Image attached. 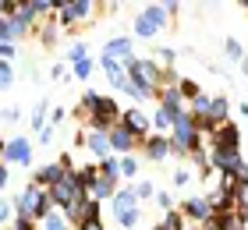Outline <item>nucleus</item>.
<instances>
[{
  "mask_svg": "<svg viewBox=\"0 0 248 230\" xmlns=\"http://www.w3.org/2000/svg\"><path fill=\"white\" fill-rule=\"evenodd\" d=\"M78 107L89 113V124H85V128H93V131L110 135V128H117V124H121V107H117L110 96H99L96 89L82 92V103H78Z\"/></svg>",
  "mask_w": 248,
  "mask_h": 230,
  "instance_id": "nucleus-1",
  "label": "nucleus"
},
{
  "mask_svg": "<svg viewBox=\"0 0 248 230\" xmlns=\"http://www.w3.org/2000/svg\"><path fill=\"white\" fill-rule=\"evenodd\" d=\"M160 75H163V67L153 61H145V57H135V61L128 64V78H131V85L139 89V99H156V92H160Z\"/></svg>",
  "mask_w": 248,
  "mask_h": 230,
  "instance_id": "nucleus-2",
  "label": "nucleus"
},
{
  "mask_svg": "<svg viewBox=\"0 0 248 230\" xmlns=\"http://www.w3.org/2000/svg\"><path fill=\"white\" fill-rule=\"evenodd\" d=\"M199 149H206V138L195 131L191 113H181V117L174 121V128H170V156H191V153H199Z\"/></svg>",
  "mask_w": 248,
  "mask_h": 230,
  "instance_id": "nucleus-3",
  "label": "nucleus"
},
{
  "mask_svg": "<svg viewBox=\"0 0 248 230\" xmlns=\"http://www.w3.org/2000/svg\"><path fill=\"white\" fill-rule=\"evenodd\" d=\"M53 205H50V191H43L39 184H29L25 191L15 199V216H32V220H43V216H50Z\"/></svg>",
  "mask_w": 248,
  "mask_h": 230,
  "instance_id": "nucleus-4",
  "label": "nucleus"
},
{
  "mask_svg": "<svg viewBox=\"0 0 248 230\" xmlns=\"http://www.w3.org/2000/svg\"><path fill=\"white\" fill-rule=\"evenodd\" d=\"M78 199H85V191H82V184H78L75 170H67V174L50 188V205H53V213H67Z\"/></svg>",
  "mask_w": 248,
  "mask_h": 230,
  "instance_id": "nucleus-5",
  "label": "nucleus"
},
{
  "mask_svg": "<svg viewBox=\"0 0 248 230\" xmlns=\"http://www.w3.org/2000/svg\"><path fill=\"white\" fill-rule=\"evenodd\" d=\"M75 145H78V149H85V153H93V163H103V159H110V156H114V149H110V135H103V131H93V128L78 131Z\"/></svg>",
  "mask_w": 248,
  "mask_h": 230,
  "instance_id": "nucleus-6",
  "label": "nucleus"
},
{
  "mask_svg": "<svg viewBox=\"0 0 248 230\" xmlns=\"http://www.w3.org/2000/svg\"><path fill=\"white\" fill-rule=\"evenodd\" d=\"M93 11H96L93 0H61V7H57V21H61L64 29H75V25H82V21L93 18Z\"/></svg>",
  "mask_w": 248,
  "mask_h": 230,
  "instance_id": "nucleus-7",
  "label": "nucleus"
},
{
  "mask_svg": "<svg viewBox=\"0 0 248 230\" xmlns=\"http://www.w3.org/2000/svg\"><path fill=\"white\" fill-rule=\"evenodd\" d=\"M206 145L209 149H227V153H241V131H238V124H217L213 128V135L206 138Z\"/></svg>",
  "mask_w": 248,
  "mask_h": 230,
  "instance_id": "nucleus-8",
  "label": "nucleus"
},
{
  "mask_svg": "<svg viewBox=\"0 0 248 230\" xmlns=\"http://www.w3.org/2000/svg\"><path fill=\"white\" fill-rule=\"evenodd\" d=\"M121 124L128 128L135 138H149L153 135V121L145 117V113L139 110V107H131V110H121Z\"/></svg>",
  "mask_w": 248,
  "mask_h": 230,
  "instance_id": "nucleus-9",
  "label": "nucleus"
},
{
  "mask_svg": "<svg viewBox=\"0 0 248 230\" xmlns=\"http://www.w3.org/2000/svg\"><path fill=\"white\" fill-rule=\"evenodd\" d=\"M4 163H15V167H29L32 163V142L29 138H7Z\"/></svg>",
  "mask_w": 248,
  "mask_h": 230,
  "instance_id": "nucleus-10",
  "label": "nucleus"
},
{
  "mask_svg": "<svg viewBox=\"0 0 248 230\" xmlns=\"http://www.w3.org/2000/svg\"><path fill=\"white\" fill-rule=\"evenodd\" d=\"M139 145H142V138H135L128 128H124V124L110 128V149H114V153H121V156H131Z\"/></svg>",
  "mask_w": 248,
  "mask_h": 230,
  "instance_id": "nucleus-11",
  "label": "nucleus"
},
{
  "mask_svg": "<svg viewBox=\"0 0 248 230\" xmlns=\"http://www.w3.org/2000/svg\"><path fill=\"white\" fill-rule=\"evenodd\" d=\"M103 57H110V61H117V64L128 67V64L135 61V43L124 39V36H117V39H110V43L103 46Z\"/></svg>",
  "mask_w": 248,
  "mask_h": 230,
  "instance_id": "nucleus-12",
  "label": "nucleus"
},
{
  "mask_svg": "<svg viewBox=\"0 0 248 230\" xmlns=\"http://www.w3.org/2000/svg\"><path fill=\"white\" fill-rule=\"evenodd\" d=\"M156 99H160V110H167L174 121L181 117V113H188V107H185V96L177 92V85H170V89H160V92H156Z\"/></svg>",
  "mask_w": 248,
  "mask_h": 230,
  "instance_id": "nucleus-13",
  "label": "nucleus"
},
{
  "mask_svg": "<svg viewBox=\"0 0 248 230\" xmlns=\"http://www.w3.org/2000/svg\"><path fill=\"white\" fill-rule=\"evenodd\" d=\"M181 216L188 223H195V227H202L213 216V209H209V202H206V195H202V199H188L185 205H181Z\"/></svg>",
  "mask_w": 248,
  "mask_h": 230,
  "instance_id": "nucleus-14",
  "label": "nucleus"
},
{
  "mask_svg": "<svg viewBox=\"0 0 248 230\" xmlns=\"http://www.w3.org/2000/svg\"><path fill=\"white\" fill-rule=\"evenodd\" d=\"M142 149H145V156H149L153 163H160V159L170 156V135H149V138H142Z\"/></svg>",
  "mask_w": 248,
  "mask_h": 230,
  "instance_id": "nucleus-15",
  "label": "nucleus"
},
{
  "mask_svg": "<svg viewBox=\"0 0 248 230\" xmlns=\"http://www.w3.org/2000/svg\"><path fill=\"white\" fill-rule=\"evenodd\" d=\"M114 195H117V184L107 181V177H96V181L85 188V199H93V202H110Z\"/></svg>",
  "mask_w": 248,
  "mask_h": 230,
  "instance_id": "nucleus-16",
  "label": "nucleus"
},
{
  "mask_svg": "<svg viewBox=\"0 0 248 230\" xmlns=\"http://www.w3.org/2000/svg\"><path fill=\"white\" fill-rule=\"evenodd\" d=\"M99 64H103V71L110 78V85H114L117 92H124V85H128V67L117 64V61H110V57H99Z\"/></svg>",
  "mask_w": 248,
  "mask_h": 230,
  "instance_id": "nucleus-17",
  "label": "nucleus"
},
{
  "mask_svg": "<svg viewBox=\"0 0 248 230\" xmlns=\"http://www.w3.org/2000/svg\"><path fill=\"white\" fill-rule=\"evenodd\" d=\"M64 174H67V170H64L61 163H46V167H39V174H36V177H32V184H39V188H43V191H50V188H53V184H57V181L64 177Z\"/></svg>",
  "mask_w": 248,
  "mask_h": 230,
  "instance_id": "nucleus-18",
  "label": "nucleus"
},
{
  "mask_svg": "<svg viewBox=\"0 0 248 230\" xmlns=\"http://www.w3.org/2000/svg\"><path fill=\"white\" fill-rule=\"evenodd\" d=\"M217 227H220V230H248V213H241V209L220 213V216H217Z\"/></svg>",
  "mask_w": 248,
  "mask_h": 230,
  "instance_id": "nucleus-19",
  "label": "nucleus"
},
{
  "mask_svg": "<svg viewBox=\"0 0 248 230\" xmlns=\"http://www.w3.org/2000/svg\"><path fill=\"white\" fill-rule=\"evenodd\" d=\"M206 117H209L213 124H227V117H231L227 96H209V113H206Z\"/></svg>",
  "mask_w": 248,
  "mask_h": 230,
  "instance_id": "nucleus-20",
  "label": "nucleus"
},
{
  "mask_svg": "<svg viewBox=\"0 0 248 230\" xmlns=\"http://www.w3.org/2000/svg\"><path fill=\"white\" fill-rule=\"evenodd\" d=\"M142 18L149 21L156 32H160V29L167 25V18H170V15H167V4H145V7H142Z\"/></svg>",
  "mask_w": 248,
  "mask_h": 230,
  "instance_id": "nucleus-21",
  "label": "nucleus"
},
{
  "mask_svg": "<svg viewBox=\"0 0 248 230\" xmlns=\"http://www.w3.org/2000/svg\"><path fill=\"white\" fill-rule=\"evenodd\" d=\"M15 18L21 21L25 29H32L39 21V11H36V0H18V11H15Z\"/></svg>",
  "mask_w": 248,
  "mask_h": 230,
  "instance_id": "nucleus-22",
  "label": "nucleus"
},
{
  "mask_svg": "<svg viewBox=\"0 0 248 230\" xmlns=\"http://www.w3.org/2000/svg\"><path fill=\"white\" fill-rule=\"evenodd\" d=\"M110 205H114V213L117 209H139V199H135V188H117V195L110 199Z\"/></svg>",
  "mask_w": 248,
  "mask_h": 230,
  "instance_id": "nucleus-23",
  "label": "nucleus"
},
{
  "mask_svg": "<svg viewBox=\"0 0 248 230\" xmlns=\"http://www.w3.org/2000/svg\"><path fill=\"white\" fill-rule=\"evenodd\" d=\"M96 167H99V177L121 184V156H110V159H103V163H96Z\"/></svg>",
  "mask_w": 248,
  "mask_h": 230,
  "instance_id": "nucleus-24",
  "label": "nucleus"
},
{
  "mask_svg": "<svg viewBox=\"0 0 248 230\" xmlns=\"http://www.w3.org/2000/svg\"><path fill=\"white\" fill-rule=\"evenodd\" d=\"M46 124H50V113H46V99H39V107L32 110V121H29V128L39 135L43 128H46Z\"/></svg>",
  "mask_w": 248,
  "mask_h": 230,
  "instance_id": "nucleus-25",
  "label": "nucleus"
},
{
  "mask_svg": "<svg viewBox=\"0 0 248 230\" xmlns=\"http://www.w3.org/2000/svg\"><path fill=\"white\" fill-rule=\"evenodd\" d=\"M149 121H153V135H163V131L174 128V117H170L167 110H160V107H156V113H153Z\"/></svg>",
  "mask_w": 248,
  "mask_h": 230,
  "instance_id": "nucleus-26",
  "label": "nucleus"
},
{
  "mask_svg": "<svg viewBox=\"0 0 248 230\" xmlns=\"http://www.w3.org/2000/svg\"><path fill=\"white\" fill-rule=\"evenodd\" d=\"M93 71H96V61H93V57H85V61L71 64V75H75V78H82V82H89V78H93Z\"/></svg>",
  "mask_w": 248,
  "mask_h": 230,
  "instance_id": "nucleus-27",
  "label": "nucleus"
},
{
  "mask_svg": "<svg viewBox=\"0 0 248 230\" xmlns=\"http://www.w3.org/2000/svg\"><path fill=\"white\" fill-rule=\"evenodd\" d=\"M191 181H195V170H191V167H177V170H174V177H170V184H174L177 191L188 188Z\"/></svg>",
  "mask_w": 248,
  "mask_h": 230,
  "instance_id": "nucleus-28",
  "label": "nucleus"
},
{
  "mask_svg": "<svg viewBox=\"0 0 248 230\" xmlns=\"http://www.w3.org/2000/svg\"><path fill=\"white\" fill-rule=\"evenodd\" d=\"M114 220H117V227L131 230L135 223H139V209H117V213H114Z\"/></svg>",
  "mask_w": 248,
  "mask_h": 230,
  "instance_id": "nucleus-29",
  "label": "nucleus"
},
{
  "mask_svg": "<svg viewBox=\"0 0 248 230\" xmlns=\"http://www.w3.org/2000/svg\"><path fill=\"white\" fill-rule=\"evenodd\" d=\"M121 177H124V181H135V177H139V159H135V156H121Z\"/></svg>",
  "mask_w": 248,
  "mask_h": 230,
  "instance_id": "nucleus-30",
  "label": "nucleus"
},
{
  "mask_svg": "<svg viewBox=\"0 0 248 230\" xmlns=\"http://www.w3.org/2000/svg\"><path fill=\"white\" fill-rule=\"evenodd\" d=\"M177 92H181L185 99H195V96H202L199 82H191V78H181V82H177Z\"/></svg>",
  "mask_w": 248,
  "mask_h": 230,
  "instance_id": "nucleus-31",
  "label": "nucleus"
},
{
  "mask_svg": "<svg viewBox=\"0 0 248 230\" xmlns=\"http://www.w3.org/2000/svg\"><path fill=\"white\" fill-rule=\"evenodd\" d=\"M188 113H191V117H206V113H209V96H206V92L191 99V110Z\"/></svg>",
  "mask_w": 248,
  "mask_h": 230,
  "instance_id": "nucleus-32",
  "label": "nucleus"
},
{
  "mask_svg": "<svg viewBox=\"0 0 248 230\" xmlns=\"http://www.w3.org/2000/svg\"><path fill=\"white\" fill-rule=\"evenodd\" d=\"M135 36H139V39H149V43H153V36H156V29H153L149 21H145V18L139 15V18H135Z\"/></svg>",
  "mask_w": 248,
  "mask_h": 230,
  "instance_id": "nucleus-33",
  "label": "nucleus"
},
{
  "mask_svg": "<svg viewBox=\"0 0 248 230\" xmlns=\"http://www.w3.org/2000/svg\"><path fill=\"white\" fill-rule=\"evenodd\" d=\"M85 57H89V46L85 43H71V46H67V61H71V64L85 61Z\"/></svg>",
  "mask_w": 248,
  "mask_h": 230,
  "instance_id": "nucleus-34",
  "label": "nucleus"
},
{
  "mask_svg": "<svg viewBox=\"0 0 248 230\" xmlns=\"http://www.w3.org/2000/svg\"><path fill=\"white\" fill-rule=\"evenodd\" d=\"M223 50H227V57H231V61H245V46L238 43V39H227V43H223Z\"/></svg>",
  "mask_w": 248,
  "mask_h": 230,
  "instance_id": "nucleus-35",
  "label": "nucleus"
},
{
  "mask_svg": "<svg viewBox=\"0 0 248 230\" xmlns=\"http://www.w3.org/2000/svg\"><path fill=\"white\" fill-rule=\"evenodd\" d=\"M234 209L248 213V184H238V191H234Z\"/></svg>",
  "mask_w": 248,
  "mask_h": 230,
  "instance_id": "nucleus-36",
  "label": "nucleus"
},
{
  "mask_svg": "<svg viewBox=\"0 0 248 230\" xmlns=\"http://www.w3.org/2000/svg\"><path fill=\"white\" fill-rule=\"evenodd\" d=\"M11 230H39V223L32 220V216H15V220H11Z\"/></svg>",
  "mask_w": 248,
  "mask_h": 230,
  "instance_id": "nucleus-37",
  "label": "nucleus"
},
{
  "mask_svg": "<svg viewBox=\"0 0 248 230\" xmlns=\"http://www.w3.org/2000/svg\"><path fill=\"white\" fill-rule=\"evenodd\" d=\"M11 85H15V67L0 61V89H11Z\"/></svg>",
  "mask_w": 248,
  "mask_h": 230,
  "instance_id": "nucleus-38",
  "label": "nucleus"
},
{
  "mask_svg": "<svg viewBox=\"0 0 248 230\" xmlns=\"http://www.w3.org/2000/svg\"><path fill=\"white\" fill-rule=\"evenodd\" d=\"M135 199H156L153 181H139V184H135Z\"/></svg>",
  "mask_w": 248,
  "mask_h": 230,
  "instance_id": "nucleus-39",
  "label": "nucleus"
},
{
  "mask_svg": "<svg viewBox=\"0 0 248 230\" xmlns=\"http://www.w3.org/2000/svg\"><path fill=\"white\" fill-rule=\"evenodd\" d=\"M15 57H18V46H15V43H0V61H4V64H15Z\"/></svg>",
  "mask_w": 248,
  "mask_h": 230,
  "instance_id": "nucleus-40",
  "label": "nucleus"
},
{
  "mask_svg": "<svg viewBox=\"0 0 248 230\" xmlns=\"http://www.w3.org/2000/svg\"><path fill=\"white\" fill-rule=\"evenodd\" d=\"M156 202H160V209H163V213H174V209H177L170 191H156Z\"/></svg>",
  "mask_w": 248,
  "mask_h": 230,
  "instance_id": "nucleus-41",
  "label": "nucleus"
},
{
  "mask_svg": "<svg viewBox=\"0 0 248 230\" xmlns=\"http://www.w3.org/2000/svg\"><path fill=\"white\" fill-rule=\"evenodd\" d=\"M11 213H15V209H11V202H7V199H0V227H7V223H11Z\"/></svg>",
  "mask_w": 248,
  "mask_h": 230,
  "instance_id": "nucleus-42",
  "label": "nucleus"
},
{
  "mask_svg": "<svg viewBox=\"0 0 248 230\" xmlns=\"http://www.w3.org/2000/svg\"><path fill=\"white\" fill-rule=\"evenodd\" d=\"M156 57H160L163 64H174V50H170V46H160V50H156Z\"/></svg>",
  "mask_w": 248,
  "mask_h": 230,
  "instance_id": "nucleus-43",
  "label": "nucleus"
},
{
  "mask_svg": "<svg viewBox=\"0 0 248 230\" xmlns=\"http://www.w3.org/2000/svg\"><path fill=\"white\" fill-rule=\"evenodd\" d=\"M0 117H4V121H21V110L18 107H7V110H0Z\"/></svg>",
  "mask_w": 248,
  "mask_h": 230,
  "instance_id": "nucleus-44",
  "label": "nucleus"
},
{
  "mask_svg": "<svg viewBox=\"0 0 248 230\" xmlns=\"http://www.w3.org/2000/svg\"><path fill=\"white\" fill-rule=\"evenodd\" d=\"M78 230H107V227L99 223V216H96V220H85V223H78Z\"/></svg>",
  "mask_w": 248,
  "mask_h": 230,
  "instance_id": "nucleus-45",
  "label": "nucleus"
},
{
  "mask_svg": "<svg viewBox=\"0 0 248 230\" xmlns=\"http://www.w3.org/2000/svg\"><path fill=\"white\" fill-rule=\"evenodd\" d=\"M50 78H57V82H64V78H67L64 64H53V67H50Z\"/></svg>",
  "mask_w": 248,
  "mask_h": 230,
  "instance_id": "nucleus-46",
  "label": "nucleus"
},
{
  "mask_svg": "<svg viewBox=\"0 0 248 230\" xmlns=\"http://www.w3.org/2000/svg\"><path fill=\"white\" fill-rule=\"evenodd\" d=\"M7 181H11V170H7V163H0V188H4Z\"/></svg>",
  "mask_w": 248,
  "mask_h": 230,
  "instance_id": "nucleus-47",
  "label": "nucleus"
},
{
  "mask_svg": "<svg viewBox=\"0 0 248 230\" xmlns=\"http://www.w3.org/2000/svg\"><path fill=\"white\" fill-rule=\"evenodd\" d=\"M50 138H53V128H50V124H46V128H43V131H39V142H43V145H46V142H50Z\"/></svg>",
  "mask_w": 248,
  "mask_h": 230,
  "instance_id": "nucleus-48",
  "label": "nucleus"
},
{
  "mask_svg": "<svg viewBox=\"0 0 248 230\" xmlns=\"http://www.w3.org/2000/svg\"><path fill=\"white\" fill-rule=\"evenodd\" d=\"M61 121H64V110H53L50 113V128H53V124H61Z\"/></svg>",
  "mask_w": 248,
  "mask_h": 230,
  "instance_id": "nucleus-49",
  "label": "nucleus"
},
{
  "mask_svg": "<svg viewBox=\"0 0 248 230\" xmlns=\"http://www.w3.org/2000/svg\"><path fill=\"white\" fill-rule=\"evenodd\" d=\"M238 67H241V75H248V53H245V61H241Z\"/></svg>",
  "mask_w": 248,
  "mask_h": 230,
  "instance_id": "nucleus-50",
  "label": "nucleus"
},
{
  "mask_svg": "<svg viewBox=\"0 0 248 230\" xmlns=\"http://www.w3.org/2000/svg\"><path fill=\"white\" fill-rule=\"evenodd\" d=\"M4 153H7V142H0V163H4Z\"/></svg>",
  "mask_w": 248,
  "mask_h": 230,
  "instance_id": "nucleus-51",
  "label": "nucleus"
},
{
  "mask_svg": "<svg viewBox=\"0 0 248 230\" xmlns=\"http://www.w3.org/2000/svg\"><path fill=\"white\" fill-rule=\"evenodd\" d=\"M153 230H167V227H163V223H156V227H153Z\"/></svg>",
  "mask_w": 248,
  "mask_h": 230,
  "instance_id": "nucleus-52",
  "label": "nucleus"
},
{
  "mask_svg": "<svg viewBox=\"0 0 248 230\" xmlns=\"http://www.w3.org/2000/svg\"><path fill=\"white\" fill-rule=\"evenodd\" d=\"M191 230H202V227H191Z\"/></svg>",
  "mask_w": 248,
  "mask_h": 230,
  "instance_id": "nucleus-53",
  "label": "nucleus"
},
{
  "mask_svg": "<svg viewBox=\"0 0 248 230\" xmlns=\"http://www.w3.org/2000/svg\"><path fill=\"white\" fill-rule=\"evenodd\" d=\"M245 7H248V0H245Z\"/></svg>",
  "mask_w": 248,
  "mask_h": 230,
  "instance_id": "nucleus-54",
  "label": "nucleus"
},
{
  "mask_svg": "<svg viewBox=\"0 0 248 230\" xmlns=\"http://www.w3.org/2000/svg\"><path fill=\"white\" fill-rule=\"evenodd\" d=\"M4 230H11V227H4Z\"/></svg>",
  "mask_w": 248,
  "mask_h": 230,
  "instance_id": "nucleus-55",
  "label": "nucleus"
}]
</instances>
